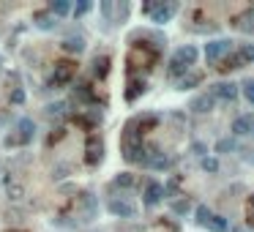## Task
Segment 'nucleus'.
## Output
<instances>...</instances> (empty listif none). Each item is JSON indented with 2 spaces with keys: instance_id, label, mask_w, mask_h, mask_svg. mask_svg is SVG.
Listing matches in <instances>:
<instances>
[{
  "instance_id": "obj_8",
  "label": "nucleus",
  "mask_w": 254,
  "mask_h": 232,
  "mask_svg": "<svg viewBox=\"0 0 254 232\" xmlns=\"http://www.w3.org/2000/svg\"><path fill=\"white\" fill-rule=\"evenodd\" d=\"M161 199H164V186L150 180L148 189H145V205H150V208H153V205L161 202Z\"/></svg>"
},
{
  "instance_id": "obj_5",
  "label": "nucleus",
  "mask_w": 254,
  "mask_h": 232,
  "mask_svg": "<svg viewBox=\"0 0 254 232\" xmlns=\"http://www.w3.org/2000/svg\"><path fill=\"white\" fill-rule=\"evenodd\" d=\"M232 134L235 137H252L254 134V115H238L232 120Z\"/></svg>"
},
{
  "instance_id": "obj_16",
  "label": "nucleus",
  "mask_w": 254,
  "mask_h": 232,
  "mask_svg": "<svg viewBox=\"0 0 254 232\" xmlns=\"http://www.w3.org/2000/svg\"><path fill=\"white\" fill-rule=\"evenodd\" d=\"M172 210H175L178 216H186L191 210V199H178V202L172 205Z\"/></svg>"
},
{
  "instance_id": "obj_6",
  "label": "nucleus",
  "mask_w": 254,
  "mask_h": 232,
  "mask_svg": "<svg viewBox=\"0 0 254 232\" xmlns=\"http://www.w3.org/2000/svg\"><path fill=\"white\" fill-rule=\"evenodd\" d=\"M230 25H232L235 30H241V33H254V8H246L243 14L232 17Z\"/></svg>"
},
{
  "instance_id": "obj_2",
  "label": "nucleus",
  "mask_w": 254,
  "mask_h": 232,
  "mask_svg": "<svg viewBox=\"0 0 254 232\" xmlns=\"http://www.w3.org/2000/svg\"><path fill=\"white\" fill-rule=\"evenodd\" d=\"M232 41L230 38H213V41L205 44V60L208 63H221L227 55H232Z\"/></svg>"
},
{
  "instance_id": "obj_13",
  "label": "nucleus",
  "mask_w": 254,
  "mask_h": 232,
  "mask_svg": "<svg viewBox=\"0 0 254 232\" xmlns=\"http://www.w3.org/2000/svg\"><path fill=\"white\" fill-rule=\"evenodd\" d=\"M238 150V142L235 139H219V142H216V153H235Z\"/></svg>"
},
{
  "instance_id": "obj_11",
  "label": "nucleus",
  "mask_w": 254,
  "mask_h": 232,
  "mask_svg": "<svg viewBox=\"0 0 254 232\" xmlns=\"http://www.w3.org/2000/svg\"><path fill=\"white\" fill-rule=\"evenodd\" d=\"M197 85H202V74L200 71H189L181 82H178V90H191V88H197Z\"/></svg>"
},
{
  "instance_id": "obj_4",
  "label": "nucleus",
  "mask_w": 254,
  "mask_h": 232,
  "mask_svg": "<svg viewBox=\"0 0 254 232\" xmlns=\"http://www.w3.org/2000/svg\"><path fill=\"white\" fill-rule=\"evenodd\" d=\"M145 11L150 14V19H153L156 25H164V22H170V19L178 14V3H159V6H145Z\"/></svg>"
},
{
  "instance_id": "obj_7",
  "label": "nucleus",
  "mask_w": 254,
  "mask_h": 232,
  "mask_svg": "<svg viewBox=\"0 0 254 232\" xmlns=\"http://www.w3.org/2000/svg\"><path fill=\"white\" fill-rule=\"evenodd\" d=\"M213 104H216V99H213L211 93H200V96H194V99H191L189 109L194 115H205V112H211V109H213Z\"/></svg>"
},
{
  "instance_id": "obj_1",
  "label": "nucleus",
  "mask_w": 254,
  "mask_h": 232,
  "mask_svg": "<svg viewBox=\"0 0 254 232\" xmlns=\"http://www.w3.org/2000/svg\"><path fill=\"white\" fill-rule=\"evenodd\" d=\"M194 216H197V224L205 227L208 232H230V221H227L224 216L213 213L208 205H197Z\"/></svg>"
},
{
  "instance_id": "obj_15",
  "label": "nucleus",
  "mask_w": 254,
  "mask_h": 232,
  "mask_svg": "<svg viewBox=\"0 0 254 232\" xmlns=\"http://www.w3.org/2000/svg\"><path fill=\"white\" fill-rule=\"evenodd\" d=\"M241 93L249 104H254V79H243L241 82Z\"/></svg>"
},
{
  "instance_id": "obj_10",
  "label": "nucleus",
  "mask_w": 254,
  "mask_h": 232,
  "mask_svg": "<svg viewBox=\"0 0 254 232\" xmlns=\"http://www.w3.org/2000/svg\"><path fill=\"white\" fill-rule=\"evenodd\" d=\"M109 210H112L115 216H126V219H131V216L137 213V208H134V205L120 202V199H112V202H109Z\"/></svg>"
},
{
  "instance_id": "obj_12",
  "label": "nucleus",
  "mask_w": 254,
  "mask_h": 232,
  "mask_svg": "<svg viewBox=\"0 0 254 232\" xmlns=\"http://www.w3.org/2000/svg\"><path fill=\"white\" fill-rule=\"evenodd\" d=\"M238 60H241V66H252L254 63V44H241V47L235 49Z\"/></svg>"
},
{
  "instance_id": "obj_17",
  "label": "nucleus",
  "mask_w": 254,
  "mask_h": 232,
  "mask_svg": "<svg viewBox=\"0 0 254 232\" xmlns=\"http://www.w3.org/2000/svg\"><path fill=\"white\" fill-rule=\"evenodd\" d=\"M202 169H205V172H211V175H216V172H219V161L208 159V156H205V159H202Z\"/></svg>"
},
{
  "instance_id": "obj_19",
  "label": "nucleus",
  "mask_w": 254,
  "mask_h": 232,
  "mask_svg": "<svg viewBox=\"0 0 254 232\" xmlns=\"http://www.w3.org/2000/svg\"><path fill=\"white\" fill-rule=\"evenodd\" d=\"M115 183L123 186V189H129V186H134V178H131V175H120V178L115 180Z\"/></svg>"
},
{
  "instance_id": "obj_9",
  "label": "nucleus",
  "mask_w": 254,
  "mask_h": 232,
  "mask_svg": "<svg viewBox=\"0 0 254 232\" xmlns=\"http://www.w3.org/2000/svg\"><path fill=\"white\" fill-rule=\"evenodd\" d=\"M172 58H175V60H181L183 66H189V68H191V66L197 63V58H200V52H197V49L191 47V44H186V47H181L175 55H172Z\"/></svg>"
},
{
  "instance_id": "obj_14",
  "label": "nucleus",
  "mask_w": 254,
  "mask_h": 232,
  "mask_svg": "<svg viewBox=\"0 0 254 232\" xmlns=\"http://www.w3.org/2000/svg\"><path fill=\"white\" fill-rule=\"evenodd\" d=\"M140 93H145V79H134V82H131V88H129V93H126V99H129V101H134Z\"/></svg>"
},
{
  "instance_id": "obj_18",
  "label": "nucleus",
  "mask_w": 254,
  "mask_h": 232,
  "mask_svg": "<svg viewBox=\"0 0 254 232\" xmlns=\"http://www.w3.org/2000/svg\"><path fill=\"white\" fill-rule=\"evenodd\" d=\"M246 216H249V224L254 227V194L249 197V202H246Z\"/></svg>"
},
{
  "instance_id": "obj_3",
  "label": "nucleus",
  "mask_w": 254,
  "mask_h": 232,
  "mask_svg": "<svg viewBox=\"0 0 254 232\" xmlns=\"http://www.w3.org/2000/svg\"><path fill=\"white\" fill-rule=\"evenodd\" d=\"M238 90H241V85H235V82H216V85H211L208 93H211L213 99H219V101L232 104L238 99Z\"/></svg>"
},
{
  "instance_id": "obj_20",
  "label": "nucleus",
  "mask_w": 254,
  "mask_h": 232,
  "mask_svg": "<svg viewBox=\"0 0 254 232\" xmlns=\"http://www.w3.org/2000/svg\"><path fill=\"white\" fill-rule=\"evenodd\" d=\"M191 150H194L197 156H202V159H205V145H202V142H194V145H191Z\"/></svg>"
}]
</instances>
